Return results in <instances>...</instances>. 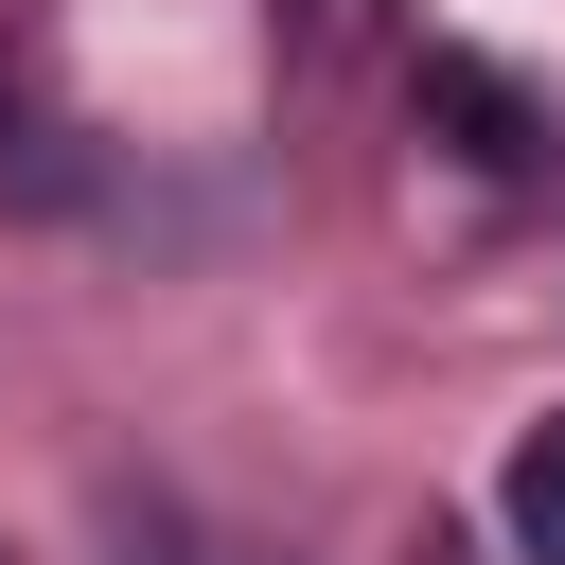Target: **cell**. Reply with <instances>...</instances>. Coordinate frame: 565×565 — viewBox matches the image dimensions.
<instances>
[{
  "mask_svg": "<svg viewBox=\"0 0 565 565\" xmlns=\"http://www.w3.org/2000/svg\"><path fill=\"white\" fill-rule=\"evenodd\" d=\"M494 512H512V547H530V565H565V424H530V441H512Z\"/></svg>",
  "mask_w": 565,
  "mask_h": 565,
  "instance_id": "6da1fadb",
  "label": "cell"
},
{
  "mask_svg": "<svg viewBox=\"0 0 565 565\" xmlns=\"http://www.w3.org/2000/svg\"><path fill=\"white\" fill-rule=\"evenodd\" d=\"M424 106H441V124H477V159H530V106H512L477 53H424Z\"/></svg>",
  "mask_w": 565,
  "mask_h": 565,
  "instance_id": "7a4b0ae2",
  "label": "cell"
},
{
  "mask_svg": "<svg viewBox=\"0 0 565 565\" xmlns=\"http://www.w3.org/2000/svg\"><path fill=\"white\" fill-rule=\"evenodd\" d=\"M353 18H371V0H300V35H353Z\"/></svg>",
  "mask_w": 565,
  "mask_h": 565,
  "instance_id": "3957f363",
  "label": "cell"
},
{
  "mask_svg": "<svg viewBox=\"0 0 565 565\" xmlns=\"http://www.w3.org/2000/svg\"><path fill=\"white\" fill-rule=\"evenodd\" d=\"M424 565H441V547H424Z\"/></svg>",
  "mask_w": 565,
  "mask_h": 565,
  "instance_id": "277c9868",
  "label": "cell"
}]
</instances>
